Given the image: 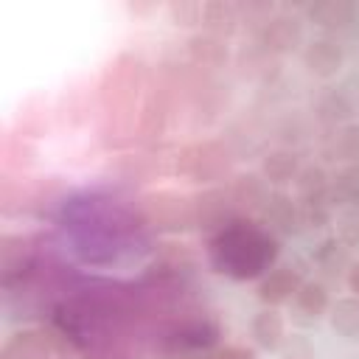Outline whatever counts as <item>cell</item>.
Instances as JSON below:
<instances>
[{
	"instance_id": "1",
	"label": "cell",
	"mask_w": 359,
	"mask_h": 359,
	"mask_svg": "<svg viewBox=\"0 0 359 359\" xmlns=\"http://www.w3.org/2000/svg\"><path fill=\"white\" fill-rule=\"evenodd\" d=\"M278 244L269 230H261L250 222H227L219 236L210 241V261L219 272L230 278H258L272 266Z\"/></svg>"
},
{
	"instance_id": "2",
	"label": "cell",
	"mask_w": 359,
	"mask_h": 359,
	"mask_svg": "<svg viewBox=\"0 0 359 359\" xmlns=\"http://www.w3.org/2000/svg\"><path fill=\"white\" fill-rule=\"evenodd\" d=\"M227 165H230V157H227V151H224L222 146H216V143L191 146V149L182 151V157H180V163H177V168H180L185 177H191L194 182H210V180L222 177V174L227 171Z\"/></svg>"
},
{
	"instance_id": "3",
	"label": "cell",
	"mask_w": 359,
	"mask_h": 359,
	"mask_svg": "<svg viewBox=\"0 0 359 359\" xmlns=\"http://www.w3.org/2000/svg\"><path fill=\"white\" fill-rule=\"evenodd\" d=\"M300 34H303V28H300V20L297 17H275V20H266L264 22V28H261V45L266 50L283 53V50L297 48Z\"/></svg>"
},
{
	"instance_id": "4",
	"label": "cell",
	"mask_w": 359,
	"mask_h": 359,
	"mask_svg": "<svg viewBox=\"0 0 359 359\" xmlns=\"http://www.w3.org/2000/svg\"><path fill=\"white\" fill-rule=\"evenodd\" d=\"M300 286H303L300 275L292 272V269H286V266H280V269H272V272L261 280V286H258V297H261L264 303L278 306V303H283V300H292V297L297 294Z\"/></svg>"
},
{
	"instance_id": "5",
	"label": "cell",
	"mask_w": 359,
	"mask_h": 359,
	"mask_svg": "<svg viewBox=\"0 0 359 359\" xmlns=\"http://www.w3.org/2000/svg\"><path fill=\"white\" fill-rule=\"evenodd\" d=\"M154 208L151 222H157L160 227H188L194 222V208L185 199H177L174 194H160L154 199H149Z\"/></svg>"
},
{
	"instance_id": "6",
	"label": "cell",
	"mask_w": 359,
	"mask_h": 359,
	"mask_svg": "<svg viewBox=\"0 0 359 359\" xmlns=\"http://www.w3.org/2000/svg\"><path fill=\"white\" fill-rule=\"evenodd\" d=\"M303 59H306V67H309L314 76L328 79V76H334V73L339 70V65H342V50H339V45H334V42H328V39H317V42H311V45L306 48Z\"/></svg>"
},
{
	"instance_id": "7",
	"label": "cell",
	"mask_w": 359,
	"mask_h": 359,
	"mask_svg": "<svg viewBox=\"0 0 359 359\" xmlns=\"http://www.w3.org/2000/svg\"><path fill=\"white\" fill-rule=\"evenodd\" d=\"M48 356H50V342L39 331L14 334L3 348V359H48Z\"/></svg>"
},
{
	"instance_id": "8",
	"label": "cell",
	"mask_w": 359,
	"mask_h": 359,
	"mask_svg": "<svg viewBox=\"0 0 359 359\" xmlns=\"http://www.w3.org/2000/svg\"><path fill=\"white\" fill-rule=\"evenodd\" d=\"M202 22L213 36H230L241 22V8L233 3H205Z\"/></svg>"
},
{
	"instance_id": "9",
	"label": "cell",
	"mask_w": 359,
	"mask_h": 359,
	"mask_svg": "<svg viewBox=\"0 0 359 359\" xmlns=\"http://www.w3.org/2000/svg\"><path fill=\"white\" fill-rule=\"evenodd\" d=\"M353 14H356V6L345 0H323L309 6V17L323 28H345L353 20Z\"/></svg>"
},
{
	"instance_id": "10",
	"label": "cell",
	"mask_w": 359,
	"mask_h": 359,
	"mask_svg": "<svg viewBox=\"0 0 359 359\" xmlns=\"http://www.w3.org/2000/svg\"><path fill=\"white\" fill-rule=\"evenodd\" d=\"M264 210H266V224H269V230L292 233V230L297 227L300 210H297V205H292L289 196H283V194H272V196L264 202Z\"/></svg>"
},
{
	"instance_id": "11",
	"label": "cell",
	"mask_w": 359,
	"mask_h": 359,
	"mask_svg": "<svg viewBox=\"0 0 359 359\" xmlns=\"http://www.w3.org/2000/svg\"><path fill=\"white\" fill-rule=\"evenodd\" d=\"M328 306V294L320 283H303L294 294V311H297V320L300 323H311L317 320Z\"/></svg>"
},
{
	"instance_id": "12",
	"label": "cell",
	"mask_w": 359,
	"mask_h": 359,
	"mask_svg": "<svg viewBox=\"0 0 359 359\" xmlns=\"http://www.w3.org/2000/svg\"><path fill=\"white\" fill-rule=\"evenodd\" d=\"M328 191H331V202L359 205V165L351 163V165L339 168L334 174V180L328 182Z\"/></svg>"
},
{
	"instance_id": "13",
	"label": "cell",
	"mask_w": 359,
	"mask_h": 359,
	"mask_svg": "<svg viewBox=\"0 0 359 359\" xmlns=\"http://www.w3.org/2000/svg\"><path fill=\"white\" fill-rule=\"evenodd\" d=\"M188 48H191L194 62L202 65V67H219V65H224V59H227V48H224V42H222L219 36H213V34L194 36Z\"/></svg>"
},
{
	"instance_id": "14",
	"label": "cell",
	"mask_w": 359,
	"mask_h": 359,
	"mask_svg": "<svg viewBox=\"0 0 359 359\" xmlns=\"http://www.w3.org/2000/svg\"><path fill=\"white\" fill-rule=\"evenodd\" d=\"M252 334L264 348H278L283 339V320L278 311H261L252 323Z\"/></svg>"
},
{
	"instance_id": "15",
	"label": "cell",
	"mask_w": 359,
	"mask_h": 359,
	"mask_svg": "<svg viewBox=\"0 0 359 359\" xmlns=\"http://www.w3.org/2000/svg\"><path fill=\"white\" fill-rule=\"evenodd\" d=\"M294 174H297V160H294V154H289V151H275V154H269V157L264 160V177H266L269 182H275V185L292 182Z\"/></svg>"
},
{
	"instance_id": "16",
	"label": "cell",
	"mask_w": 359,
	"mask_h": 359,
	"mask_svg": "<svg viewBox=\"0 0 359 359\" xmlns=\"http://www.w3.org/2000/svg\"><path fill=\"white\" fill-rule=\"evenodd\" d=\"M334 160H345L353 163L359 160V126H345L334 135V149H331Z\"/></svg>"
},
{
	"instance_id": "17",
	"label": "cell",
	"mask_w": 359,
	"mask_h": 359,
	"mask_svg": "<svg viewBox=\"0 0 359 359\" xmlns=\"http://www.w3.org/2000/svg\"><path fill=\"white\" fill-rule=\"evenodd\" d=\"M171 17L177 25H194V22H202V6L199 3H174L168 6Z\"/></svg>"
},
{
	"instance_id": "18",
	"label": "cell",
	"mask_w": 359,
	"mask_h": 359,
	"mask_svg": "<svg viewBox=\"0 0 359 359\" xmlns=\"http://www.w3.org/2000/svg\"><path fill=\"white\" fill-rule=\"evenodd\" d=\"M345 320H351V334L359 331V303H353V300L337 303V309H334V328H339Z\"/></svg>"
},
{
	"instance_id": "19",
	"label": "cell",
	"mask_w": 359,
	"mask_h": 359,
	"mask_svg": "<svg viewBox=\"0 0 359 359\" xmlns=\"http://www.w3.org/2000/svg\"><path fill=\"white\" fill-rule=\"evenodd\" d=\"M348 286H351L353 294H359V264H353V269H351V275H348Z\"/></svg>"
},
{
	"instance_id": "20",
	"label": "cell",
	"mask_w": 359,
	"mask_h": 359,
	"mask_svg": "<svg viewBox=\"0 0 359 359\" xmlns=\"http://www.w3.org/2000/svg\"><path fill=\"white\" fill-rule=\"evenodd\" d=\"M213 359H252L250 353H244V351H224V353H219V356H213Z\"/></svg>"
}]
</instances>
